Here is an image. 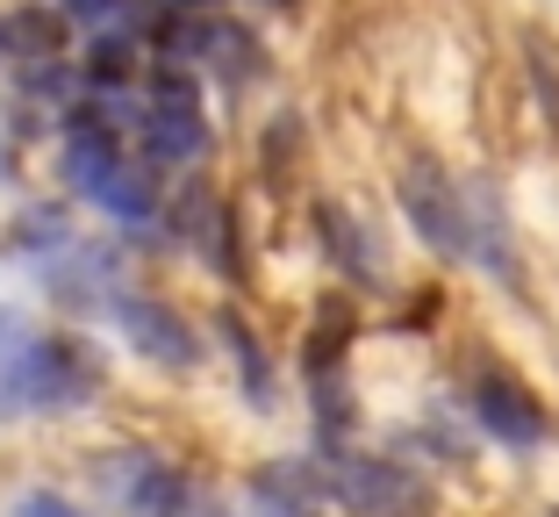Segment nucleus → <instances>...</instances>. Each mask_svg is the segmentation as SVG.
I'll list each match as a JSON object with an SVG mask.
<instances>
[{"label": "nucleus", "mask_w": 559, "mask_h": 517, "mask_svg": "<svg viewBox=\"0 0 559 517\" xmlns=\"http://www.w3.org/2000/svg\"><path fill=\"white\" fill-rule=\"evenodd\" d=\"M94 482H100V496L116 503V517H230V503L215 496V489H201L194 474H180L151 446L100 453Z\"/></svg>", "instance_id": "1"}, {"label": "nucleus", "mask_w": 559, "mask_h": 517, "mask_svg": "<svg viewBox=\"0 0 559 517\" xmlns=\"http://www.w3.org/2000/svg\"><path fill=\"white\" fill-rule=\"evenodd\" d=\"M316 460H323V489L337 510L352 517H416L430 503L424 474L409 468V460H395V453H352V446H316Z\"/></svg>", "instance_id": "2"}, {"label": "nucleus", "mask_w": 559, "mask_h": 517, "mask_svg": "<svg viewBox=\"0 0 559 517\" xmlns=\"http://www.w3.org/2000/svg\"><path fill=\"white\" fill-rule=\"evenodd\" d=\"M136 144L158 158V166H194L209 158V122H201V86L187 66H158L144 94V116H136Z\"/></svg>", "instance_id": "3"}, {"label": "nucleus", "mask_w": 559, "mask_h": 517, "mask_svg": "<svg viewBox=\"0 0 559 517\" xmlns=\"http://www.w3.org/2000/svg\"><path fill=\"white\" fill-rule=\"evenodd\" d=\"M466 418H474V432L495 438L502 453L552 446V418H545V402L531 396L510 367H480L474 381H466Z\"/></svg>", "instance_id": "4"}, {"label": "nucleus", "mask_w": 559, "mask_h": 517, "mask_svg": "<svg viewBox=\"0 0 559 517\" xmlns=\"http://www.w3.org/2000/svg\"><path fill=\"white\" fill-rule=\"evenodd\" d=\"M108 317H116V331L130 338L136 352H144L151 367H173V374H194L201 367V331L173 309V302H158V295H130V287H116L108 295Z\"/></svg>", "instance_id": "5"}, {"label": "nucleus", "mask_w": 559, "mask_h": 517, "mask_svg": "<svg viewBox=\"0 0 559 517\" xmlns=\"http://www.w3.org/2000/svg\"><path fill=\"white\" fill-rule=\"evenodd\" d=\"M395 201H402V216H409V231L424 237L438 259L466 267V195L452 187V173L424 158V166H409L395 180Z\"/></svg>", "instance_id": "6"}, {"label": "nucleus", "mask_w": 559, "mask_h": 517, "mask_svg": "<svg viewBox=\"0 0 559 517\" xmlns=\"http://www.w3.org/2000/svg\"><path fill=\"white\" fill-rule=\"evenodd\" d=\"M100 396V352L72 331H44V367H36V418H66Z\"/></svg>", "instance_id": "7"}, {"label": "nucleus", "mask_w": 559, "mask_h": 517, "mask_svg": "<svg viewBox=\"0 0 559 517\" xmlns=\"http://www.w3.org/2000/svg\"><path fill=\"white\" fill-rule=\"evenodd\" d=\"M330 503L323 489V460H295V453H280L251 474V517H316Z\"/></svg>", "instance_id": "8"}, {"label": "nucleus", "mask_w": 559, "mask_h": 517, "mask_svg": "<svg viewBox=\"0 0 559 517\" xmlns=\"http://www.w3.org/2000/svg\"><path fill=\"white\" fill-rule=\"evenodd\" d=\"M36 367H44V331L22 309H0V418H36Z\"/></svg>", "instance_id": "9"}, {"label": "nucleus", "mask_w": 559, "mask_h": 517, "mask_svg": "<svg viewBox=\"0 0 559 517\" xmlns=\"http://www.w3.org/2000/svg\"><path fill=\"white\" fill-rule=\"evenodd\" d=\"M309 223H316V245L330 251V267L345 273L352 287H380V245H373V231L352 216L345 201H316Z\"/></svg>", "instance_id": "10"}, {"label": "nucleus", "mask_w": 559, "mask_h": 517, "mask_svg": "<svg viewBox=\"0 0 559 517\" xmlns=\"http://www.w3.org/2000/svg\"><path fill=\"white\" fill-rule=\"evenodd\" d=\"M215 338H223V352H230V367H237V388H245V402L251 410H273L280 402V381H273V360H265V345H259V331H251L237 309H223L215 317Z\"/></svg>", "instance_id": "11"}, {"label": "nucleus", "mask_w": 559, "mask_h": 517, "mask_svg": "<svg viewBox=\"0 0 559 517\" xmlns=\"http://www.w3.org/2000/svg\"><path fill=\"white\" fill-rule=\"evenodd\" d=\"M86 201H94V209H108L116 223H130V231L158 223V180H151L136 158H116V166L100 173V187H94Z\"/></svg>", "instance_id": "12"}, {"label": "nucleus", "mask_w": 559, "mask_h": 517, "mask_svg": "<svg viewBox=\"0 0 559 517\" xmlns=\"http://www.w3.org/2000/svg\"><path fill=\"white\" fill-rule=\"evenodd\" d=\"M66 30L72 22L58 8H15V15L0 22V50L22 58V66H50V58H66Z\"/></svg>", "instance_id": "13"}, {"label": "nucleus", "mask_w": 559, "mask_h": 517, "mask_svg": "<svg viewBox=\"0 0 559 517\" xmlns=\"http://www.w3.org/2000/svg\"><path fill=\"white\" fill-rule=\"evenodd\" d=\"M66 245H72V223H66V209H58V201L22 209L15 231H8V251H15V259H36V267H44V259H58Z\"/></svg>", "instance_id": "14"}, {"label": "nucleus", "mask_w": 559, "mask_h": 517, "mask_svg": "<svg viewBox=\"0 0 559 517\" xmlns=\"http://www.w3.org/2000/svg\"><path fill=\"white\" fill-rule=\"evenodd\" d=\"M531 94H538L545 122H559V66H552V50L531 36Z\"/></svg>", "instance_id": "15"}, {"label": "nucleus", "mask_w": 559, "mask_h": 517, "mask_svg": "<svg viewBox=\"0 0 559 517\" xmlns=\"http://www.w3.org/2000/svg\"><path fill=\"white\" fill-rule=\"evenodd\" d=\"M58 15L80 22V30H116L130 15V0H58Z\"/></svg>", "instance_id": "16"}, {"label": "nucleus", "mask_w": 559, "mask_h": 517, "mask_svg": "<svg viewBox=\"0 0 559 517\" xmlns=\"http://www.w3.org/2000/svg\"><path fill=\"white\" fill-rule=\"evenodd\" d=\"M8 517H86V510L72 496H58V489H29V496H15Z\"/></svg>", "instance_id": "17"}, {"label": "nucleus", "mask_w": 559, "mask_h": 517, "mask_svg": "<svg viewBox=\"0 0 559 517\" xmlns=\"http://www.w3.org/2000/svg\"><path fill=\"white\" fill-rule=\"evenodd\" d=\"M151 8H158V15H201L209 0H151Z\"/></svg>", "instance_id": "18"}, {"label": "nucleus", "mask_w": 559, "mask_h": 517, "mask_svg": "<svg viewBox=\"0 0 559 517\" xmlns=\"http://www.w3.org/2000/svg\"><path fill=\"white\" fill-rule=\"evenodd\" d=\"M251 8H265V15H295L301 0H251Z\"/></svg>", "instance_id": "19"}]
</instances>
